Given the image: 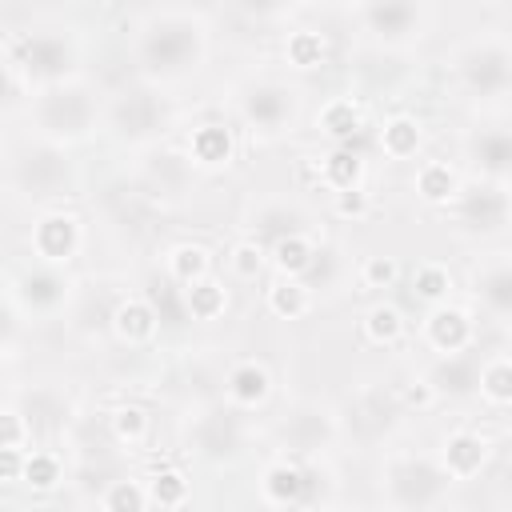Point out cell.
Wrapping results in <instances>:
<instances>
[{"label":"cell","instance_id":"cell-1","mask_svg":"<svg viewBox=\"0 0 512 512\" xmlns=\"http://www.w3.org/2000/svg\"><path fill=\"white\" fill-rule=\"evenodd\" d=\"M132 68L140 84L180 88L208 68L212 56V24L196 8H156L132 28Z\"/></svg>","mask_w":512,"mask_h":512},{"label":"cell","instance_id":"cell-2","mask_svg":"<svg viewBox=\"0 0 512 512\" xmlns=\"http://www.w3.org/2000/svg\"><path fill=\"white\" fill-rule=\"evenodd\" d=\"M24 120H28V132L48 140V144H64V148H76L84 144L92 132H100V120H104V96L96 84H88L84 76H72V80H60V84H48V88H36L24 96Z\"/></svg>","mask_w":512,"mask_h":512},{"label":"cell","instance_id":"cell-3","mask_svg":"<svg viewBox=\"0 0 512 512\" xmlns=\"http://www.w3.org/2000/svg\"><path fill=\"white\" fill-rule=\"evenodd\" d=\"M448 76L456 92L476 104L480 112H500L512 92V44L508 32L484 28L468 40H460L448 56Z\"/></svg>","mask_w":512,"mask_h":512},{"label":"cell","instance_id":"cell-4","mask_svg":"<svg viewBox=\"0 0 512 512\" xmlns=\"http://www.w3.org/2000/svg\"><path fill=\"white\" fill-rule=\"evenodd\" d=\"M0 56L8 60V68L16 72V80L24 84V92H36V88H48V84H60V80H72L80 76V40L72 28L64 24H32V28H20L4 40Z\"/></svg>","mask_w":512,"mask_h":512},{"label":"cell","instance_id":"cell-5","mask_svg":"<svg viewBox=\"0 0 512 512\" xmlns=\"http://www.w3.org/2000/svg\"><path fill=\"white\" fill-rule=\"evenodd\" d=\"M4 180L20 200L52 208L80 188V168L72 160V148L28 136L4 156Z\"/></svg>","mask_w":512,"mask_h":512},{"label":"cell","instance_id":"cell-6","mask_svg":"<svg viewBox=\"0 0 512 512\" xmlns=\"http://www.w3.org/2000/svg\"><path fill=\"white\" fill-rule=\"evenodd\" d=\"M380 500L396 512H436L452 504L456 480L440 468L436 456L412 452V448H392L380 460Z\"/></svg>","mask_w":512,"mask_h":512},{"label":"cell","instance_id":"cell-7","mask_svg":"<svg viewBox=\"0 0 512 512\" xmlns=\"http://www.w3.org/2000/svg\"><path fill=\"white\" fill-rule=\"evenodd\" d=\"M232 112L256 140H280L300 124L304 96L276 72H252L232 88Z\"/></svg>","mask_w":512,"mask_h":512},{"label":"cell","instance_id":"cell-8","mask_svg":"<svg viewBox=\"0 0 512 512\" xmlns=\"http://www.w3.org/2000/svg\"><path fill=\"white\" fill-rule=\"evenodd\" d=\"M248 416L220 400H200L180 420V444L204 464H236L248 448Z\"/></svg>","mask_w":512,"mask_h":512},{"label":"cell","instance_id":"cell-9","mask_svg":"<svg viewBox=\"0 0 512 512\" xmlns=\"http://www.w3.org/2000/svg\"><path fill=\"white\" fill-rule=\"evenodd\" d=\"M176 124V108L164 96V88L152 84H136V88H120L116 96L104 100V120L100 128H108L120 144L128 148H148L160 144Z\"/></svg>","mask_w":512,"mask_h":512},{"label":"cell","instance_id":"cell-10","mask_svg":"<svg viewBox=\"0 0 512 512\" xmlns=\"http://www.w3.org/2000/svg\"><path fill=\"white\" fill-rule=\"evenodd\" d=\"M444 208L452 216L456 236H464L472 244H500L512 224V184L468 176V180H460L456 196Z\"/></svg>","mask_w":512,"mask_h":512},{"label":"cell","instance_id":"cell-11","mask_svg":"<svg viewBox=\"0 0 512 512\" xmlns=\"http://www.w3.org/2000/svg\"><path fill=\"white\" fill-rule=\"evenodd\" d=\"M356 20L380 52H412L432 32L428 0H360Z\"/></svg>","mask_w":512,"mask_h":512},{"label":"cell","instance_id":"cell-12","mask_svg":"<svg viewBox=\"0 0 512 512\" xmlns=\"http://www.w3.org/2000/svg\"><path fill=\"white\" fill-rule=\"evenodd\" d=\"M4 292L20 308L24 320H56V316H64L72 308L76 280L60 264L32 260V264H24V268H16L8 276V288Z\"/></svg>","mask_w":512,"mask_h":512},{"label":"cell","instance_id":"cell-13","mask_svg":"<svg viewBox=\"0 0 512 512\" xmlns=\"http://www.w3.org/2000/svg\"><path fill=\"white\" fill-rule=\"evenodd\" d=\"M340 440H344L340 408H332L328 400H296L276 420V444H280V452L300 456V460L328 456Z\"/></svg>","mask_w":512,"mask_h":512},{"label":"cell","instance_id":"cell-14","mask_svg":"<svg viewBox=\"0 0 512 512\" xmlns=\"http://www.w3.org/2000/svg\"><path fill=\"white\" fill-rule=\"evenodd\" d=\"M468 292L492 324H512V256L504 244H496L468 268Z\"/></svg>","mask_w":512,"mask_h":512},{"label":"cell","instance_id":"cell-15","mask_svg":"<svg viewBox=\"0 0 512 512\" xmlns=\"http://www.w3.org/2000/svg\"><path fill=\"white\" fill-rule=\"evenodd\" d=\"M84 248V220L60 204L44 208L32 228H28V252L32 260H44V264H60L68 268Z\"/></svg>","mask_w":512,"mask_h":512},{"label":"cell","instance_id":"cell-16","mask_svg":"<svg viewBox=\"0 0 512 512\" xmlns=\"http://www.w3.org/2000/svg\"><path fill=\"white\" fill-rule=\"evenodd\" d=\"M464 160L472 164V176L512 184V128H508V120L500 112L496 116H484V120H476L468 128V136H464Z\"/></svg>","mask_w":512,"mask_h":512},{"label":"cell","instance_id":"cell-17","mask_svg":"<svg viewBox=\"0 0 512 512\" xmlns=\"http://www.w3.org/2000/svg\"><path fill=\"white\" fill-rule=\"evenodd\" d=\"M400 412L404 408H400L396 392H388L380 384H360L348 396V404L340 408V428H344V436H356L364 444H376V440H384L392 432V424H396Z\"/></svg>","mask_w":512,"mask_h":512},{"label":"cell","instance_id":"cell-18","mask_svg":"<svg viewBox=\"0 0 512 512\" xmlns=\"http://www.w3.org/2000/svg\"><path fill=\"white\" fill-rule=\"evenodd\" d=\"M420 340H424L428 352H436V356L472 352V344H476V316H472V308H464V304H456V300L428 304V312H424V320H420Z\"/></svg>","mask_w":512,"mask_h":512},{"label":"cell","instance_id":"cell-19","mask_svg":"<svg viewBox=\"0 0 512 512\" xmlns=\"http://www.w3.org/2000/svg\"><path fill=\"white\" fill-rule=\"evenodd\" d=\"M136 152H140V164H136L140 192H148V196H184L188 192V184L196 176L188 152L168 148V144H148Z\"/></svg>","mask_w":512,"mask_h":512},{"label":"cell","instance_id":"cell-20","mask_svg":"<svg viewBox=\"0 0 512 512\" xmlns=\"http://www.w3.org/2000/svg\"><path fill=\"white\" fill-rule=\"evenodd\" d=\"M308 228V208L292 196H260L248 204L244 212V236L256 244H276L288 232H304Z\"/></svg>","mask_w":512,"mask_h":512},{"label":"cell","instance_id":"cell-21","mask_svg":"<svg viewBox=\"0 0 512 512\" xmlns=\"http://www.w3.org/2000/svg\"><path fill=\"white\" fill-rule=\"evenodd\" d=\"M160 328H164V320L144 292H120V300L112 304V316H108V332L116 336V344L148 348V344H156Z\"/></svg>","mask_w":512,"mask_h":512},{"label":"cell","instance_id":"cell-22","mask_svg":"<svg viewBox=\"0 0 512 512\" xmlns=\"http://www.w3.org/2000/svg\"><path fill=\"white\" fill-rule=\"evenodd\" d=\"M184 152L192 160L196 172H224L236 164V152H240V140H236V128L224 124V120H200L192 124L188 140H184Z\"/></svg>","mask_w":512,"mask_h":512},{"label":"cell","instance_id":"cell-23","mask_svg":"<svg viewBox=\"0 0 512 512\" xmlns=\"http://www.w3.org/2000/svg\"><path fill=\"white\" fill-rule=\"evenodd\" d=\"M488 456H492V440L476 428H452L444 440H440V468L456 480V484H468L476 480L484 468H488Z\"/></svg>","mask_w":512,"mask_h":512},{"label":"cell","instance_id":"cell-24","mask_svg":"<svg viewBox=\"0 0 512 512\" xmlns=\"http://www.w3.org/2000/svg\"><path fill=\"white\" fill-rule=\"evenodd\" d=\"M272 396V368L256 356H244V360H232L228 372H224V400L240 412H256L264 408Z\"/></svg>","mask_w":512,"mask_h":512},{"label":"cell","instance_id":"cell-25","mask_svg":"<svg viewBox=\"0 0 512 512\" xmlns=\"http://www.w3.org/2000/svg\"><path fill=\"white\" fill-rule=\"evenodd\" d=\"M256 488H260V500L268 508H300V500H304V460L288 456V452H276L260 468Z\"/></svg>","mask_w":512,"mask_h":512},{"label":"cell","instance_id":"cell-26","mask_svg":"<svg viewBox=\"0 0 512 512\" xmlns=\"http://www.w3.org/2000/svg\"><path fill=\"white\" fill-rule=\"evenodd\" d=\"M352 272H356V268H352L344 244H336V240H316V252H312L308 268H304L296 280H304V288H308L312 296H336V292L352 280Z\"/></svg>","mask_w":512,"mask_h":512},{"label":"cell","instance_id":"cell-27","mask_svg":"<svg viewBox=\"0 0 512 512\" xmlns=\"http://www.w3.org/2000/svg\"><path fill=\"white\" fill-rule=\"evenodd\" d=\"M16 408L24 412L32 436H60L72 420V400L60 388H48V384H40L32 392H20Z\"/></svg>","mask_w":512,"mask_h":512},{"label":"cell","instance_id":"cell-28","mask_svg":"<svg viewBox=\"0 0 512 512\" xmlns=\"http://www.w3.org/2000/svg\"><path fill=\"white\" fill-rule=\"evenodd\" d=\"M436 400H464L476 396V360L468 352H452V356H436V364L424 372Z\"/></svg>","mask_w":512,"mask_h":512},{"label":"cell","instance_id":"cell-29","mask_svg":"<svg viewBox=\"0 0 512 512\" xmlns=\"http://www.w3.org/2000/svg\"><path fill=\"white\" fill-rule=\"evenodd\" d=\"M364 128V108L356 96H332L316 112V132L328 136L332 144H352Z\"/></svg>","mask_w":512,"mask_h":512},{"label":"cell","instance_id":"cell-30","mask_svg":"<svg viewBox=\"0 0 512 512\" xmlns=\"http://www.w3.org/2000/svg\"><path fill=\"white\" fill-rule=\"evenodd\" d=\"M376 144H380V152H384L388 160H396V164L416 160L420 148H424V124H420L416 116H408V112H392V116L380 124Z\"/></svg>","mask_w":512,"mask_h":512},{"label":"cell","instance_id":"cell-31","mask_svg":"<svg viewBox=\"0 0 512 512\" xmlns=\"http://www.w3.org/2000/svg\"><path fill=\"white\" fill-rule=\"evenodd\" d=\"M364 176H368V160L352 144H336L328 156L316 160V184H324L328 192L356 188V184H364Z\"/></svg>","mask_w":512,"mask_h":512},{"label":"cell","instance_id":"cell-32","mask_svg":"<svg viewBox=\"0 0 512 512\" xmlns=\"http://www.w3.org/2000/svg\"><path fill=\"white\" fill-rule=\"evenodd\" d=\"M180 300H184V316H188V320L212 324V320H220V316L228 312V284L208 272V276L184 284V288H180Z\"/></svg>","mask_w":512,"mask_h":512},{"label":"cell","instance_id":"cell-33","mask_svg":"<svg viewBox=\"0 0 512 512\" xmlns=\"http://www.w3.org/2000/svg\"><path fill=\"white\" fill-rule=\"evenodd\" d=\"M476 396L492 412H504L512 404V356L508 352H492L476 364Z\"/></svg>","mask_w":512,"mask_h":512},{"label":"cell","instance_id":"cell-34","mask_svg":"<svg viewBox=\"0 0 512 512\" xmlns=\"http://www.w3.org/2000/svg\"><path fill=\"white\" fill-rule=\"evenodd\" d=\"M208 272H212V248L200 244V240H180V244H172L164 252V276L172 284H180V288L200 280V276H208Z\"/></svg>","mask_w":512,"mask_h":512},{"label":"cell","instance_id":"cell-35","mask_svg":"<svg viewBox=\"0 0 512 512\" xmlns=\"http://www.w3.org/2000/svg\"><path fill=\"white\" fill-rule=\"evenodd\" d=\"M412 188H416V196H420L424 204L444 208V204L456 196V188H460V172H456L448 160H424V164L416 168V176H412Z\"/></svg>","mask_w":512,"mask_h":512},{"label":"cell","instance_id":"cell-36","mask_svg":"<svg viewBox=\"0 0 512 512\" xmlns=\"http://www.w3.org/2000/svg\"><path fill=\"white\" fill-rule=\"evenodd\" d=\"M264 304H268V312H272L276 320H304V316L312 312L316 296L304 288V280H296V276H276V280L268 284V292H264Z\"/></svg>","mask_w":512,"mask_h":512},{"label":"cell","instance_id":"cell-37","mask_svg":"<svg viewBox=\"0 0 512 512\" xmlns=\"http://www.w3.org/2000/svg\"><path fill=\"white\" fill-rule=\"evenodd\" d=\"M312 252H316V236H312V228H304V232H288V236H280L276 244H268V268H272L276 276H300V272L308 268Z\"/></svg>","mask_w":512,"mask_h":512},{"label":"cell","instance_id":"cell-38","mask_svg":"<svg viewBox=\"0 0 512 512\" xmlns=\"http://www.w3.org/2000/svg\"><path fill=\"white\" fill-rule=\"evenodd\" d=\"M360 332H364V340L376 344V348H396V344L404 340V332H408V320H404V312H400L392 300H376V304L364 312Z\"/></svg>","mask_w":512,"mask_h":512},{"label":"cell","instance_id":"cell-39","mask_svg":"<svg viewBox=\"0 0 512 512\" xmlns=\"http://www.w3.org/2000/svg\"><path fill=\"white\" fill-rule=\"evenodd\" d=\"M144 488H148V508H184L188 496H192V480L176 464L152 468V476L144 480Z\"/></svg>","mask_w":512,"mask_h":512},{"label":"cell","instance_id":"cell-40","mask_svg":"<svg viewBox=\"0 0 512 512\" xmlns=\"http://www.w3.org/2000/svg\"><path fill=\"white\" fill-rule=\"evenodd\" d=\"M284 64L292 72H316L320 64H328V40L316 28H292L284 40Z\"/></svg>","mask_w":512,"mask_h":512},{"label":"cell","instance_id":"cell-41","mask_svg":"<svg viewBox=\"0 0 512 512\" xmlns=\"http://www.w3.org/2000/svg\"><path fill=\"white\" fill-rule=\"evenodd\" d=\"M148 432H152V416H148L144 404L124 400V404L112 408V416H108V436H112L120 448H140V444L148 440Z\"/></svg>","mask_w":512,"mask_h":512},{"label":"cell","instance_id":"cell-42","mask_svg":"<svg viewBox=\"0 0 512 512\" xmlns=\"http://www.w3.org/2000/svg\"><path fill=\"white\" fill-rule=\"evenodd\" d=\"M452 288H456V276L448 264L440 260H424L412 268V296L428 308V304H440V300H452Z\"/></svg>","mask_w":512,"mask_h":512},{"label":"cell","instance_id":"cell-43","mask_svg":"<svg viewBox=\"0 0 512 512\" xmlns=\"http://www.w3.org/2000/svg\"><path fill=\"white\" fill-rule=\"evenodd\" d=\"M20 484H28L32 492H56V488L64 484V460H60L52 448H32V452H24Z\"/></svg>","mask_w":512,"mask_h":512},{"label":"cell","instance_id":"cell-44","mask_svg":"<svg viewBox=\"0 0 512 512\" xmlns=\"http://www.w3.org/2000/svg\"><path fill=\"white\" fill-rule=\"evenodd\" d=\"M224 264H228L232 280L252 284V280H256V276H264V268H268V248H264V244H256V240H248V236H240V240L224 252Z\"/></svg>","mask_w":512,"mask_h":512},{"label":"cell","instance_id":"cell-45","mask_svg":"<svg viewBox=\"0 0 512 512\" xmlns=\"http://www.w3.org/2000/svg\"><path fill=\"white\" fill-rule=\"evenodd\" d=\"M96 504L104 512H144L148 508V488H144V480L120 476V480H108V488L96 496Z\"/></svg>","mask_w":512,"mask_h":512},{"label":"cell","instance_id":"cell-46","mask_svg":"<svg viewBox=\"0 0 512 512\" xmlns=\"http://www.w3.org/2000/svg\"><path fill=\"white\" fill-rule=\"evenodd\" d=\"M356 284L360 288H368V292H384V288H392L396 280H400V264L392 260V256H364L360 264H356Z\"/></svg>","mask_w":512,"mask_h":512},{"label":"cell","instance_id":"cell-47","mask_svg":"<svg viewBox=\"0 0 512 512\" xmlns=\"http://www.w3.org/2000/svg\"><path fill=\"white\" fill-rule=\"evenodd\" d=\"M24 316H20V308L8 300V292H0V356L4 360H12L16 356V348H20V340H24Z\"/></svg>","mask_w":512,"mask_h":512},{"label":"cell","instance_id":"cell-48","mask_svg":"<svg viewBox=\"0 0 512 512\" xmlns=\"http://www.w3.org/2000/svg\"><path fill=\"white\" fill-rule=\"evenodd\" d=\"M332 212H336L340 220H348V224L368 220V212H372V196H368V188L356 184V188H340V192H332Z\"/></svg>","mask_w":512,"mask_h":512},{"label":"cell","instance_id":"cell-49","mask_svg":"<svg viewBox=\"0 0 512 512\" xmlns=\"http://www.w3.org/2000/svg\"><path fill=\"white\" fill-rule=\"evenodd\" d=\"M32 432L16 404H0V448H28Z\"/></svg>","mask_w":512,"mask_h":512},{"label":"cell","instance_id":"cell-50","mask_svg":"<svg viewBox=\"0 0 512 512\" xmlns=\"http://www.w3.org/2000/svg\"><path fill=\"white\" fill-rule=\"evenodd\" d=\"M396 400H400V408H404V412H428L432 404H440L424 372H416L412 380H404V384H400V392H396Z\"/></svg>","mask_w":512,"mask_h":512},{"label":"cell","instance_id":"cell-51","mask_svg":"<svg viewBox=\"0 0 512 512\" xmlns=\"http://www.w3.org/2000/svg\"><path fill=\"white\" fill-rule=\"evenodd\" d=\"M20 96H28V92H24V84L16 80V72L8 68V60L0 56V116H8V112L20 104Z\"/></svg>","mask_w":512,"mask_h":512},{"label":"cell","instance_id":"cell-52","mask_svg":"<svg viewBox=\"0 0 512 512\" xmlns=\"http://www.w3.org/2000/svg\"><path fill=\"white\" fill-rule=\"evenodd\" d=\"M240 4H244V12L256 16V20H284L300 0H240Z\"/></svg>","mask_w":512,"mask_h":512},{"label":"cell","instance_id":"cell-53","mask_svg":"<svg viewBox=\"0 0 512 512\" xmlns=\"http://www.w3.org/2000/svg\"><path fill=\"white\" fill-rule=\"evenodd\" d=\"M24 448H0V484H20Z\"/></svg>","mask_w":512,"mask_h":512},{"label":"cell","instance_id":"cell-54","mask_svg":"<svg viewBox=\"0 0 512 512\" xmlns=\"http://www.w3.org/2000/svg\"><path fill=\"white\" fill-rule=\"evenodd\" d=\"M300 4H316V8H332L336 12V8H356L360 0H300Z\"/></svg>","mask_w":512,"mask_h":512},{"label":"cell","instance_id":"cell-55","mask_svg":"<svg viewBox=\"0 0 512 512\" xmlns=\"http://www.w3.org/2000/svg\"><path fill=\"white\" fill-rule=\"evenodd\" d=\"M12 388V376H8V360L0 356V400H4V392Z\"/></svg>","mask_w":512,"mask_h":512}]
</instances>
